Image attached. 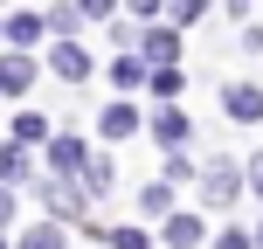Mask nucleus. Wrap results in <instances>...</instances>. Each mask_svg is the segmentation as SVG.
Wrapping results in <instances>:
<instances>
[{"label":"nucleus","instance_id":"f257e3e1","mask_svg":"<svg viewBox=\"0 0 263 249\" xmlns=\"http://www.w3.org/2000/svg\"><path fill=\"white\" fill-rule=\"evenodd\" d=\"M242 194H250V166H236L229 152H215L208 166H201V208L222 215V208H236Z\"/></svg>","mask_w":263,"mask_h":249},{"label":"nucleus","instance_id":"f03ea898","mask_svg":"<svg viewBox=\"0 0 263 249\" xmlns=\"http://www.w3.org/2000/svg\"><path fill=\"white\" fill-rule=\"evenodd\" d=\"M90 152H97V145L83 139V131H55V139L42 145V180H83Z\"/></svg>","mask_w":263,"mask_h":249},{"label":"nucleus","instance_id":"7ed1b4c3","mask_svg":"<svg viewBox=\"0 0 263 249\" xmlns=\"http://www.w3.org/2000/svg\"><path fill=\"white\" fill-rule=\"evenodd\" d=\"M159 242H166V249H201V242H215V236H208V215L173 208L166 222H159Z\"/></svg>","mask_w":263,"mask_h":249},{"label":"nucleus","instance_id":"20e7f679","mask_svg":"<svg viewBox=\"0 0 263 249\" xmlns=\"http://www.w3.org/2000/svg\"><path fill=\"white\" fill-rule=\"evenodd\" d=\"M132 131H145V111L132 104V97H111V104L97 111V139L118 145V139H132Z\"/></svg>","mask_w":263,"mask_h":249},{"label":"nucleus","instance_id":"39448f33","mask_svg":"<svg viewBox=\"0 0 263 249\" xmlns=\"http://www.w3.org/2000/svg\"><path fill=\"white\" fill-rule=\"evenodd\" d=\"M83 187L77 180H42V215H49V222H83Z\"/></svg>","mask_w":263,"mask_h":249},{"label":"nucleus","instance_id":"423d86ee","mask_svg":"<svg viewBox=\"0 0 263 249\" xmlns=\"http://www.w3.org/2000/svg\"><path fill=\"white\" fill-rule=\"evenodd\" d=\"M139 55H145L153 69H180V28H173V21H153V28L139 35Z\"/></svg>","mask_w":263,"mask_h":249},{"label":"nucleus","instance_id":"0eeeda50","mask_svg":"<svg viewBox=\"0 0 263 249\" xmlns=\"http://www.w3.org/2000/svg\"><path fill=\"white\" fill-rule=\"evenodd\" d=\"M42 63H49V69H55L63 83H90V69H97L83 42H49V55H42Z\"/></svg>","mask_w":263,"mask_h":249},{"label":"nucleus","instance_id":"6e6552de","mask_svg":"<svg viewBox=\"0 0 263 249\" xmlns=\"http://www.w3.org/2000/svg\"><path fill=\"white\" fill-rule=\"evenodd\" d=\"M145 131H153V145H159V152H180V145L194 139V125H187V111H173V104H159L153 118H145Z\"/></svg>","mask_w":263,"mask_h":249},{"label":"nucleus","instance_id":"1a4fd4ad","mask_svg":"<svg viewBox=\"0 0 263 249\" xmlns=\"http://www.w3.org/2000/svg\"><path fill=\"white\" fill-rule=\"evenodd\" d=\"M222 111L236 125H263V83H222Z\"/></svg>","mask_w":263,"mask_h":249},{"label":"nucleus","instance_id":"9d476101","mask_svg":"<svg viewBox=\"0 0 263 249\" xmlns=\"http://www.w3.org/2000/svg\"><path fill=\"white\" fill-rule=\"evenodd\" d=\"M35 55H28V49H7V55H0V97H28V83H35Z\"/></svg>","mask_w":263,"mask_h":249},{"label":"nucleus","instance_id":"9b49d317","mask_svg":"<svg viewBox=\"0 0 263 249\" xmlns=\"http://www.w3.org/2000/svg\"><path fill=\"white\" fill-rule=\"evenodd\" d=\"M104 76H111V90H118V97H132V90H145V83H153V63H145V55H111Z\"/></svg>","mask_w":263,"mask_h":249},{"label":"nucleus","instance_id":"f8f14e48","mask_svg":"<svg viewBox=\"0 0 263 249\" xmlns=\"http://www.w3.org/2000/svg\"><path fill=\"white\" fill-rule=\"evenodd\" d=\"M42 35H49V14H42V7H14L7 14V42H14V49H35Z\"/></svg>","mask_w":263,"mask_h":249},{"label":"nucleus","instance_id":"ddd939ff","mask_svg":"<svg viewBox=\"0 0 263 249\" xmlns=\"http://www.w3.org/2000/svg\"><path fill=\"white\" fill-rule=\"evenodd\" d=\"M42 14H49V35H55V42H77V35H83V21H90L77 0H55V7H42Z\"/></svg>","mask_w":263,"mask_h":249},{"label":"nucleus","instance_id":"4468645a","mask_svg":"<svg viewBox=\"0 0 263 249\" xmlns=\"http://www.w3.org/2000/svg\"><path fill=\"white\" fill-rule=\"evenodd\" d=\"M49 139H55V125L42 118V111H14V145L35 152V145H49Z\"/></svg>","mask_w":263,"mask_h":249},{"label":"nucleus","instance_id":"2eb2a0df","mask_svg":"<svg viewBox=\"0 0 263 249\" xmlns=\"http://www.w3.org/2000/svg\"><path fill=\"white\" fill-rule=\"evenodd\" d=\"M139 215H145V222H166V215H173V180H145L139 187Z\"/></svg>","mask_w":263,"mask_h":249},{"label":"nucleus","instance_id":"dca6fc26","mask_svg":"<svg viewBox=\"0 0 263 249\" xmlns=\"http://www.w3.org/2000/svg\"><path fill=\"white\" fill-rule=\"evenodd\" d=\"M28 166H35V159H28V145H0V187H28V180H35Z\"/></svg>","mask_w":263,"mask_h":249},{"label":"nucleus","instance_id":"f3484780","mask_svg":"<svg viewBox=\"0 0 263 249\" xmlns=\"http://www.w3.org/2000/svg\"><path fill=\"white\" fill-rule=\"evenodd\" d=\"M14 249H69V236H63V222H35L14 236Z\"/></svg>","mask_w":263,"mask_h":249},{"label":"nucleus","instance_id":"a211bd4d","mask_svg":"<svg viewBox=\"0 0 263 249\" xmlns=\"http://www.w3.org/2000/svg\"><path fill=\"white\" fill-rule=\"evenodd\" d=\"M111 180H118V166H111V152H90V166H83V194H111Z\"/></svg>","mask_w":263,"mask_h":249},{"label":"nucleus","instance_id":"6ab92c4d","mask_svg":"<svg viewBox=\"0 0 263 249\" xmlns=\"http://www.w3.org/2000/svg\"><path fill=\"white\" fill-rule=\"evenodd\" d=\"M208 7H215V0H173L166 21H173V28H194V21H208Z\"/></svg>","mask_w":263,"mask_h":249},{"label":"nucleus","instance_id":"aec40b11","mask_svg":"<svg viewBox=\"0 0 263 249\" xmlns=\"http://www.w3.org/2000/svg\"><path fill=\"white\" fill-rule=\"evenodd\" d=\"M208 249H256V228H215Z\"/></svg>","mask_w":263,"mask_h":249},{"label":"nucleus","instance_id":"412c9836","mask_svg":"<svg viewBox=\"0 0 263 249\" xmlns=\"http://www.w3.org/2000/svg\"><path fill=\"white\" fill-rule=\"evenodd\" d=\"M159 180H173V187H180V180H194V159H187V152H166V166H159Z\"/></svg>","mask_w":263,"mask_h":249},{"label":"nucleus","instance_id":"4be33fe9","mask_svg":"<svg viewBox=\"0 0 263 249\" xmlns=\"http://www.w3.org/2000/svg\"><path fill=\"white\" fill-rule=\"evenodd\" d=\"M166 7H173V0H125V14H139V28H153Z\"/></svg>","mask_w":263,"mask_h":249},{"label":"nucleus","instance_id":"5701e85b","mask_svg":"<svg viewBox=\"0 0 263 249\" xmlns=\"http://www.w3.org/2000/svg\"><path fill=\"white\" fill-rule=\"evenodd\" d=\"M104 242H111V249H153V236H145V228H111Z\"/></svg>","mask_w":263,"mask_h":249},{"label":"nucleus","instance_id":"b1692460","mask_svg":"<svg viewBox=\"0 0 263 249\" xmlns=\"http://www.w3.org/2000/svg\"><path fill=\"white\" fill-rule=\"evenodd\" d=\"M180 83H187L180 69H153V97H173V90H180Z\"/></svg>","mask_w":263,"mask_h":249},{"label":"nucleus","instance_id":"393cba45","mask_svg":"<svg viewBox=\"0 0 263 249\" xmlns=\"http://www.w3.org/2000/svg\"><path fill=\"white\" fill-rule=\"evenodd\" d=\"M77 7H83V14H90V21H111V14H118V7H125V0H77Z\"/></svg>","mask_w":263,"mask_h":249},{"label":"nucleus","instance_id":"a878e982","mask_svg":"<svg viewBox=\"0 0 263 249\" xmlns=\"http://www.w3.org/2000/svg\"><path fill=\"white\" fill-rule=\"evenodd\" d=\"M242 166H250V194L263 201V152H256V159H242Z\"/></svg>","mask_w":263,"mask_h":249},{"label":"nucleus","instance_id":"bb28decb","mask_svg":"<svg viewBox=\"0 0 263 249\" xmlns=\"http://www.w3.org/2000/svg\"><path fill=\"white\" fill-rule=\"evenodd\" d=\"M14 222V187H0V228Z\"/></svg>","mask_w":263,"mask_h":249},{"label":"nucleus","instance_id":"cd10ccee","mask_svg":"<svg viewBox=\"0 0 263 249\" xmlns=\"http://www.w3.org/2000/svg\"><path fill=\"white\" fill-rule=\"evenodd\" d=\"M229 7H236V14H242V7H250V0H229Z\"/></svg>","mask_w":263,"mask_h":249},{"label":"nucleus","instance_id":"c85d7f7f","mask_svg":"<svg viewBox=\"0 0 263 249\" xmlns=\"http://www.w3.org/2000/svg\"><path fill=\"white\" fill-rule=\"evenodd\" d=\"M256 249H263V222H256Z\"/></svg>","mask_w":263,"mask_h":249},{"label":"nucleus","instance_id":"c756f323","mask_svg":"<svg viewBox=\"0 0 263 249\" xmlns=\"http://www.w3.org/2000/svg\"><path fill=\"white\" fill-rule=\"evenodd\" d=\"M0 42H7V21H0Z\"/></svg>","mask_w":263,"mask_h":249},{"label":"nucleus","instance_id":"7c9ffc66","mask_svg":"<svg viewBox=\"0 0 263 249\" xmlns=\"http://www.w3.org/2000/svg\"><path fill=\"white\" fill-rule=\"evenodd\" d=\"M0 249H14V242H7V236H0Z\"/></svg>","mask_w":263,"mask_h":249}]
</instances>
